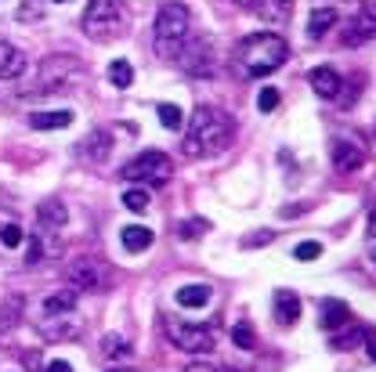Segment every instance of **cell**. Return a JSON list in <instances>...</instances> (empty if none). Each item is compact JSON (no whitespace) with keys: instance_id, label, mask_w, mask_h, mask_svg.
Returning <instances> with one entry per match:
<instances>
[{"instance_id":"obj_36","label":"cell","mask_w":376,"mask_h":372,"mask_svg":"<svg viewBox=\"0 0 376 372\" xmlns=\"http://www.w3.org/2000/svg\"><path fill=\"white\" fill-rule=\"evenodd\" d=\"M40 260H44V246H40V239H33V242H29V253H26V264L33 267V264H40Z\"/></svg>"},{"instance_id":"obj_24","label":"cell","mask_w":376,"mask_h":372,"mask_svg":"<svg viewBox=\"0 0 376 372\" xmlns=\"http://www.w3.org/2000/svg\"><path fill=\"white\" fill-rule=\"evenodd\" d=\"M109 84H113V87H120V91H127V87L134 84V69H131V61H127V58L109 61Z\"/></svg>"},{"instance_id":"obj_46","label":"cell","mask_w":376,"mask_h":372,"mask_svg":"<svg viewBox=\"0 0 376 372\" xmlns=\"http://www.w3.org/2000/svg\"><path fill=\"white\" fill-rule=\"evenodd\" d=\"M347 4H351V0H347Z\"/></svg>"},{"instance_id":"obj_15","label":"cell","mask_w":376,"mask_h":372,"mask_svg":"<svg viewBox=\"0 0 376 372\" xmlns=\"http://www.w3.org/2000/svg\"><path fill=\"white\" fill-rule=\"evenodd\" d=\"M26 69H29V58L18 51L15 44L0 40V80H15V76H22Z\"/></svg>"},{"instance_id":"obj_44","label":"cell","mask_w":376,"mask_h":372,"mask_svg":"<svg viewBox=\"0 0 376 372\" xmlns=\"http://www.w3.org/2000/svg\"><path fill=\"white\" fill-rule=\"evenodd\" d=\"M221 372H239V369H224V365H221Z\"/></svg>"},{"instance_id":"obj_19","label":"cell","mask_w":376,"mask_h":372,"mask_svg":"<svg viewBox=\"0 0 376 372\" xmlns=\"http://www.w3.org/2000/svg\"><path fill=\"white\" fill-rule=\"evenodd\" d=\"M36 217H40V224H44V228L58 232L62 224L69 221V210H66V206H62L58 199H44V202L36 206Z\"/></svg>"},{"instance_id":"obj_33","label":"cell","mask_w":376,"mask_h":372,"mask_svg":"<svg viewBox=\"0 0 376 372\" xmlns=\"http://www.w3.org/2000/svg\"><path fill=\"white\" fill-rule=\"evenodd\" d=\"M294 257H297V260H315V257H322V242H311V239L301 242L297 250H294Z\"/></svg>"},{"instance_id":"obj_29","label":"cell","mask_w":376,"mask_h":372,"mask_svg":"<svg viewBox=\"0 0 376 372\" xmlns=\"http://www.w3.org/2000/svg\"><path fill=\"white\" fill-rule=\"evenodd\" d=\"M362 84H366V76H362V73H354V80H344V87H347V91H340V94H337V101H340L344 109H351L354 101H359V94H362Z\"/></svg>"},{"instance_id":"obj_8","label":"cell","mask_w":376,"mask_h":372,"mask_svg":"<svg viewBox=\"0 0 376 372\" xmlns=\"http://www.w3.org/2000/svg\"><path fill=\"white\" fill-rule=\"evenodd\" d=\"M66 282H69V289H76V293H106L109 275L98 267V260L83 257V260H73L66 267Z\"/></svg>"},{"instance_id":"obj_43","label":"cell","mask_w":376,"mask_h":372,"mask_svg":"<svg viewBox=\"0 0 376 372\" xmlns=\"http://www.w3.org/2000/svg\"><path fill=\"white\" fill-rule=\"evenodd\" d=\"M369 260H373V267H376V250H373V253H369Z\"/></svg>"},{"instance_id":"obj_27","label":"cell","mask_w":376,"mask_h":372,"mask_svg":"<svg viewBox=\"0 0 376 372\" xmlns=\"http://www.w3.org/2000/svg\"><path fill=\"white\" fill-rule=\"evenodd\" d=\"M369 336H373V329L359 325V329H351V333H344V336H333L329 347H333V350H351V347H359V343L369 340Z\"/></svg>"},{"instance_id":"obj_23","label":"cell","mask_w":376,"mask_h":372,"mask_svg":"<svg viewBox=\"0 0 376 372\" xmlns=\"http://www.w3.org/2000/svg\"><path fill=\"white\" fill-rule=\"evenodd\" d=\"M76 289H58V293L44 297V315H58V311H76Z\"/></svg>"},{"instance_id":"obj_4","label":"cell","mask_w":376,"mask_h":372,"mask_svg":"<svg viewBox=\"0 0 376 372\" xmlns=\"http://www.w3.org/2000/svg\"><path fill=\"white\" fill-rule=\"evenodd\" d=\"M127 33V11L120 0H91L83 11V36L94 44H113Z\"/></svg>"},{"instance_id":"obj_25","label":"cell","mask_w":376,"mask_h":372,"mask_svg":"<svg viewBox=\"0 0 376 372\" xmlns=\"http://www.w3.org/2000/svg\"><path fill=\"white\" fill-rule=\"evenodd\" d=\"M101 358H109V362H116V358H131V343L123 340V336H116V333L101 336Z\"/></svg>"},{"instance_id":"obj_26","label":"cell","mask_w":376,"mask_h":372,"mask_svg":"<svg viewBox=\"0 0 376 372\" xmlns=\"http://www.w3.org/2000/svg\"><path fill=\"white\" fill-rule=\"evenodd\" d=\"M156 116H159V123H163L166 131H181L185 127V112H181V105H174V101L156 105Z\"/></svg>"},{"instance_id":"obj_34","label":"cell","mask_w":376,"mask_h":372,"mask_svg":"<svg viewBox=\"0 0 376 372\" xmlns=\"http://www.w3.org/2000/svg\"><path fill=\"white\" fill-rule=\"evenodd\" d=\"M0 242H4L8 250L18 246V242H22V228H18V224H4V228H0Z\"/></svg>"},{"instance_id":"obj_14","label":"cell","mask_w":376,"mask_h":372,"mask_svg":"<svg viewBox=\"0 0 376 372\" xmlns=\"http://www.w3.org/2000/svg\"><path fill=\"white\" fill-rule=\"evenodd\" d=\"M109 152H113V131H106V127L91 131L87 137L80 141V156H83V159H91V163L109 159Z\"/></svg>"},{"instance_id":"obj_37","label":"cell","mask_w":376,"mask_h":372,"mask_svg":"<svg viewBox=\"0 0 376 372\" xmlns=\"http://www.w3.org/2000/svg\"><path fill=\"white\" fill-rule=\"evenodd\" d=\"M185 372H221V365H214V362H192V365H185Z\"/></svg>"},{"instance_id":"obj_35","label":"cell","mask_w":376,"mask_h":372,"mask_svg":"<svg viewBox=\"0 0 376 372\" xmlns=\"http://www.w3.org/2000/svg\"><path fill=\"white\" fill-rule=\"evenodd\" d=\"M271 239H275V232H254V235L243 239V246H246V250H254V246H268Z\"/></svg>"},{"instance_id":"obj_13","label":"cell","mask_w":376,"mask_h":372,"mask_svg":"<svg viewBox=\"0 0 376 372\" xmlns=\"http://www.w3.org/2000/svg\"><path fill=\"white\" fill-rule=\"evenodd\" d=\"M347 322H351V307H347L344 300H337V297L319 300V325H322V329L337 333V329H344Z\"/></svg>"},{"instance_id":"obj_31","label":"cell","mask_w":376,"mask_h":372,"mask_svg":"<svg viewBox=\"0 0 376 372\" xmlns=\"http://www.w3.org/2000/svg\"><path fill=\"white\" fill-rule=\"evenodd\" d=\"M203 232H210V221H203V217H196V221H185V224H178V239H185V242L199 239Z\"/></svg>"},{"instance_id":"obj_30","label":"cell","mask_w":376,"mask_h":372,"mask_svg":"<svg viewBox=\"0 0 376 372\" xmlns=\"http://www.w3.org/2000/svg\"><path fill=\"white\" fill-rule=\"evenodd\" d=\"M149 192H145V188H127V192H123V206H127V210L131 214H145V210H149Z\"/></svg>"},{"instance_id":"obj_2","label":"cell","mask_w":376,"mask_h":372,"mask_svg":"<svg viewBox=\"0 0 376 372\" xmlns=\"http://www.w3.org/2000/svg\"><path fill=\"white\" fill-rule=\"evenodd\" d=\"M286 58H289V44L279 33H250V36L239 40L232 61L239 66L243 76L257 80V76H268V73L282 69Z\"/></svg>"},{"instance_id":"obj_12","label":"cell","mask_w":376,"mask_h":372,"mask_svg":"<svg viewBox=\"0 0 376 372\" xmlns=\"http://www.w3.org/2000/svg\"><path fill=\"white\" fill-rule=\"evenodd\" d=\"M308 84H311V91H315L319 98H326V101H337V94H340V73L333 69V66H319V69H311L308 73Z\"/></svg>"},{"instance_id":"obj_45","label":"cell","mask_w":376,"mask_h":372,"mask_svg":"<svg viewBox=\"0 0 376 372\" xmlns=\"http://www.w3.org/2000/svg\"><path fill=\"white\" fill-rule=\"evenodd\" d=\"M55 4H69V0H55Z\"/></svg>"},{"instance_id":"obj_41","label":"cell","mask_w":376,"mask_h":372,"mask_svg":"<svg viewBox=\"0 0 376 372\" xmlns=\"http://www.w3.org/2000/svg\"><path fill=\"white\" fill-rule=\"evenodd\" d=\"M366 355H369V362H376V340L373 336L366 340Z\"/></svg>"},{"instance_id":"obj_5","label":"cell","mask_w":376,"mask_h":372,"mask_svg":"<svg viewBox=\"0 0 376 372\" xmlns=\"http://www.w3.org/2000/svg\"><path fill=\"white\" fill-rule=\"evenodd\" d=\"M171 174H174L171 156H163V152H156V149L138 152L131 163H123V167H120V177H123V181H149V184H163V181H171Z\"/></svg>"},{"instance_id":"obj_9","label":"cell","mask_w":376,"mask_h":372,"mask_svg":"<svg viewBox=\"0 0 376 372\" xmlns=\"http://www.w3.org/2000/svg\"><path fill=\"white\" fill-rule=\"evenodd\" d=\"M36 333L48 343H62V340H76L83 333V318L76 311H58V315H44L36 322Z\"/></svg>"},{"instance_id":"obj_17","label":"cell","mask_w":376,"mask_h":372,"mask_svg":"<svg viewBox=\"0 0 376 372\" xmlns=\"http://www.w3.org/2000/svg\"><path fill=\"white\" fill-rule=\"evenodd\" d=\"M152 239H156L152 228H145V224H127V228H120V242H123V250H127V253L149 250Z\"/></svg>"},{"instance_id":"obj_10","label":"cell","mask_w":376,"mask_h":372,"mask_svg":"<svg viewBox=\"0 0 376 372\" xmlns=\"http://www.w3.org/2000/svg\"><path fill=\"white\" fill-rule=\"evenodd\" d=\"M329 156H333V167L340 174H354V170H362V163H366V144L359 137L337 134L329 141Z\"/></svg>"},{"instance_id":"obj_16","label":"cell","mask_w":376,"mask_h":372,"mask_svg":"<svg viewBox=\"0 0 376 372\" xmlns=\"http://www.w3.org/2000/svg\"><path fill=\"white\" fill-rule=\"evenodd\" d=\"M297 318H301V297L294 289H275V322L297 325Z\"/></svg>"},{"instance_id":"obj_7","label":"cell","mask_w":376,"mask_h":372,"mask_svg":"<svg viewBox=\"0 0 376 372\" xmlns=\"http://www.w3.org/2000/svg\"><path fill=\"white\" fill-rule=\"evenodd\" d=\"M163 333L178 350H188V355H206V350H214V333L206 325H188V322L171 318L163 325Z\"/></svg>"},{"instance_id":"obj_42","label":"cell","mask_w":376,"mask_h":372,"mask_svg":"<svg viewBox=\"0 0 376 372\" xmlns=\"http://www.w3.org/2000/svg\"><path fill=\"white\" fill-rule=\"evenodd\" d=\"M109 372H134V369H120V365H113V369H109Z\"/></svg>"},{"instance_id":"obj_38","label":"cell","mask_w":376,"mask_h":372,"mask_svg":"<svg viewBox=\"0 0 376 372\" xmlns=\"http://www.w3.org/2000/svg\"><path fill=\"white\" fill-rule=\"evenodd\" d=\"M44 372H73V365H69V362H62V358H58V362H51V365H48Z\"/></svg>"},{"instance_id":"obj_32","label":"cell","mask_w":376,"mask_h":372,"mask_svg":"<svg viewBox=\"0 0 376 372\" xmlns=\"http://www.w3.org/2000/svg\"><path fill=\"white\" fill-rule=\"evenodd\" d=\"M257 109H261V112H275V109H279V91H275V87H261Z\"/></svg>"},{"instance_id":"obj_3","label":"cell","mask_w":376,"mask_h":372,"mask_svg":"<svg viewBox=\"0 0 376 372\" xmlns=\"http://www.w3.org/2000/svg\"><path fill=\"white\" fill-rule=\"evenodd\" d=\"M188 33H192V11H188L181 0H166L156 15V51H159V58L174 61Z\"/></svg>"},{"instance_id":"obj_18","label":"cell","mask_w":376,"mask_h":372,"mask_svg":"<svg viewBox=\"0 0 376 372\" xmlns=\"http://www.w3.org/2000/svg\"><path fill=\"white\" fill-rule=\"evenodd\" d=\"M73 123V109H51V112H33L29 127L33 131H62Z\"/></svg>"},{"instance_id":"obj_20","label":"cell","mask_w":376,"mask_h":372,"mask_svg":"<svg viewBox=\"0 0 376 372\" xmlns=\"http://www.w3.org/2000/svg\"><path fill=\"white\" fill-rule=\"evenodd\" d=\"M257 15L271 26H282L289 15H294V0H261L257 4Z\"/></svg>"},{"instance_id":"obj_39","label":"cell","mask_w":376,"mask_h":372,"mask_svg":"<svg viewBox=\"0 0 376 372\" xmlns=\"http://www.w3.org/2000/svg\"><path fill=\"white\" fill-rule=\"evenodd\" d=\"M22 358H26V365H29L33 372L40 369V355H36V350H26V355H22Z\"/></svg>"},{"instance_id":"obj_1","label":"cell","mask_w":376,"mask_h":372,"mask_svg":"<svg viewBox=\"0 0 376 372\" xmlns=\"http://www.w3.org/2000/svg\"><path fill=\"white\" fill-rule=\"evenodd\" d=\"M236 137V119L217 105H199L192 123L185 134V156L188 159H203V156H217L224 152Z\"/></svg>"},{"instance_id":"obj_28","label":"cell","mask_w":376,"mask_h":372,"mask_svg":"<svg viewBox=\"0 0 376 372\" xmlns=\"http://www.w3.org/2000/svg\"><path fill=\"white\" fill-rule=\"evenodd\" d=\"M232 343L243 347V350H254L257 347V333H254V325L250 322H236L232 325Z\"/></svg>"},{"instance_id":"obj_40","label":"cell","mask_w":376,"mask_h":372,"mask_svg":"<svg viewBox=\"0 0 376 372\" xmlns=\"http://www.w3.org/2000/svg\"><path fill=\"white\" fill-rule=\"evenodd\" d=\"M236 4H239L243 11H257V4H261V0H236Z\"/></svg>"},{"instance_id":"obj_11","label":"cell","mask_w":376,"mask_h":372,"mask_svg":"<svg viewBox=\"0 0 376 372\" xmlns=\"http://www.w3.org/2000/svg\"><path fill=\"white\" fill-rule=\"evenodd\" d=\"M366 40H376V0H366L344 29V47H359Z\"/></svg>"},{"instance_id":"obj_21","label":"cell","mask_w":376,"mask_h":372,"mask_svg":"<svg viewBox=\"0 0 376 372\" xmlns=\"http://www.w3.org/2000/svg\"><path fill=\"white\" fill-rule=\"evenodd\" d=\"M333 26H337V11H333V8H315L308 15V36L311 40H322Z\"/></svg>"},{"instance_id":"obj_22","label":"cell","mask_w":376,"mask_h":372,"mask_svg":"<svg viewBox=\"0 0 376 372\" xmlns=\"http://www.w3.org/2000/svg\"><path fill=\"white\" fill-rule=\"evenodd\" d=\"M210 297H214V289H210V285H199V282L178 289V304L188 307V311H196V307H206V304H210Z\"/></svg>"},{"instance_id":"obj_6","label":"cell","mask_w":376,"mask_h":372,"mask_svg":"<svg viewBox=\"0 0 376 372\" xmlns=\"http://www.w3.org/2000/svg\"><path fill=\"white\" fill-rule=\"evenodd\" d=\"M174 61L181 66V73H188V76H214V47H210V40H206V36H192V33H188Z\"/></svg>"}]
</instances>
